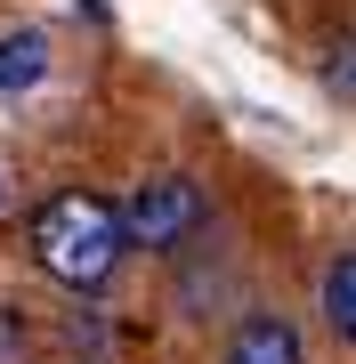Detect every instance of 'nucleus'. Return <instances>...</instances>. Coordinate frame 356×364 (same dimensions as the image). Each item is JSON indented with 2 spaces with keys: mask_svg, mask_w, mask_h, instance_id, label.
I'll return each mask as SVG.
<instances>
[{
  "mask_svg": "<svg viewBox=\"0 0 356 364\" xmlns=\"http://www.w3.org/2000/svg\"><path fill=\"white\" fill-rule=\"evenodd\" d=\"M25 243H33V267L49 275V284H65V291H106L114 267L130 259L122 210L106 195H90V186H57V195L25 219Z\"/></svg>",
  "mask_w": 356,
  "mask_h": 364,
  "instance_id": "nucleus-1",
  "label": "nucleus"
},
{
  "mask_svg": "<svg viewBox=\"0 0 356 364\" xmlns=\"http://www.w3.org/2000/svg\"><path fill=\"white\" fill-rule=\"evenodd\" d=\"M122 210V243L130 251H186L211 219V195H203V178H186V170H154V178H138L130 195L114 203Z\"/></svg>",
  "mask_w": 356,
  "mask_h": 364,
  "instance_id": "nucleus-2",
  "label": "nucleus"
},
{
  "mask_svg": "<svg viewBox=\"0 0 356 364\" xmlns=\"http://www.w3.org/2000/svg\"><path fill=\"white\" fill-rule=\"evenodd\" d=\"M219 364H308V340L291 316H243L219 340Z\"/></svg>",
  "mask_w": 356,
  "mask_h": 364,
  "instance_id": "nucleus-3",
  "label": "nucleus"
},
{
  "mask_svg": "<svg viewBox=\"0 0 356 364\" xmlns=\"http://www.w3.org/2000/svg\"><path fill=\"white\" fill-rule=\"evenodd\" d=\"M49 65H57V49H49V33H41V25L0 33V97H33L41 81H49Z\"/></svg>",
  "mask_w": 356,
  "mask_h": 364,
  "instance_id": "nucleus-4",
  "label": "nucleus"
},
{
  "mask_svg": "<svg viewBox=\"0 0 356 364\" xmlns=\"http://www.w3.org/2000/svg\"><path fill=\"white\" fill-rule=\"evenodd\" d=\"M316 299H324V324L356 348V251H340V259L324 267V291H316Z\"/></svg>",
  "mask_w": 356,
  "mask_h": 364,
  "instance_id": "nucleus-5",
  "label": "nucleus"
},
{
  "mask_svg": "<svg viewBox=\"0 0 356 364\" xmlns=\"http://www.w3.org/2000/svg\"><path fill=\"white\" fill-rule=\"evenodd\" d=\"M316 73H324V90H332V97H348V105H356V25L324 33V49H316Z\"/></svg>",
  "mask_w": 356,
  "mask_h": 364,
  "instance_id": "nucleus-6",
  "label": "nucleus"
},
{
  "mask_svg": "<svg viewBox=\"0 0 356 364\" xmlns=\"http://www.w3.org/2000/svg\"><path fill=\"white\" fill-rule=\"evenodd\" d=\"M0 210H9V170H0Z\"/></svg>",
  "mask_w": 356,
  "mask_h": 364,
  "instance_id": "nucleus-7",
  "label": "nucleus"
}]
</instances>
